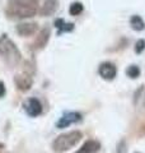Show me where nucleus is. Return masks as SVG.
I'll return each instance as SVG.
<instances>
[{
	"instance_id": "obj_1",
	"label": "nucleus",
	"mask_w": 145,
	"mask_h": 153,
	"mask_svg": "<svg viewBox=\"0 0 145 153\" xmlns=\"http://www.w3.org/2000/svg\"><path fill=\"white\" fill-rule=\"evenodd\" d=\"M38 10V0H9L7 13L13 18H31Z\"/></svg>"
},
{
	"instance_id": "obj_2",
	"label": "nucleus",
	"mask_w": 145,
	"mask_h": 153,
	"mask_svg": "<svg viewBox=\"0 0 145 153\" xmlns=\"http://www.w3.org/2000/svg\"><path fill=\"white\" fill-rule=\"evenodd\" d=\"M0 57L8 66H17L22 60L21 51L7 35L0 37Z\"/></svg>"
},
{
	"instance_id": "obj_3",
	"label": "nucleus",
	"mask_w": 145,
	"mask_h": 153,
	"mask_svg": "<svg viewBox=\"0 0 145 153\" xmlns=\"http://www.w3.org/2000/svg\"><path fill=\"white\" fill-rule=\"evenodd\" d=\"M81 139V133L78 130H72L69 133H65V134H61L56 138L52 143V148L54 151L57 153H62V152H66L69 151L70 148L75 147Z\"/></svg>"
},
{
	"instance_id": "obj_4",
	"label": "nucleus",
	"mask_w": 145,
	"mask_h": 153,
	"mask_svg": "<svg viewBox=\"0 0 145 153\" xmlns=\"http://www.w3.org/2000/svg\"><path fill=\"white\" fill-rule=\"evenodd\" d=\"M24 110L32 117H36L42 112V105L37 98H30L24 102Z\"/></svg>"
},
{
	"instance_id": "obj_5",
	"label": "nucleus",
	"mask_w": 145,
	"mask_h": 153,
	"mask_svg": "<svg viewBox=\"0 0 145 153\" xmlns=\"http://www.w3.org/2000/svg\"><path fill=\"white\" fill-rule=\"evenodd\" d=\"M80 117H81L80 114H78V112H67V114L62 115V116L60 117V120L57 121L56 126L60 128V129L67 128V126H70L71 124L78 123V121L80 120Z\"/></svg>"
},
{
	"instance_id": "obj_6",
	"label": "nucleus",
	"mask_w": 145,
	"mask_h": 153,
	"mask_svg": "<svg viewBox=\"0 0 145 153\" xmlns=\"http://www.w3.org/2000/svg\"><path fill=\"white\" fill-rule=\"evenodd\" d=\"M98 73L103 79L111 80L117 74V69H116V66L112 63H102L98 68Z\"/></svg>"
},
{
	"instance_id": "obj_7",
	"label": "nucleus",
	"mask_w": 145,
	"mask_h": 153,
	"mask_svg": "<svg viewBox=\"0 0 145 153\" xmlns=\"http://www.w3.org/2000/svg\"><path fill=\"white\" fill-rule=\"evenodd\" d=\"M38 30V25L37 23H21V25L17 26V32L19 36L22 37H28V36H32L35 35Z\"/></svg>"
},
{
	"instance_id": "obj_8",
	"label": "nucleus",
	"mask_w": 145,
	"mask_h": 153,
	"mask_svg": "<svg viewBox=\"0 0 145 153\" xmlns=\"http://www.w3.org/2000/svg\"><path fill=\"white\" fill-rule=\"evenodd\" d=\"M14 82H16L17 87L21 89V91H28L31 87H32V78L28 74L23 73V74H18L16 76V79H14Z\"/></svg>"
},
{
	"instance_id": "obj_9",
	"label": "nucleus",
	"mask_w": 145,
	"mask_h": 153,
	"mask_svg": "<svg viewBox=\"0 0 145 153\" xmlns=\"http://www.w3.org/2000/svg\"><path fill=\"white\" fill-rule=\"evenodd\" d=\"M48 38H50V30H47V28H43V30L38 33L37 38L33 42V49H42V47H45L46 44L48 42Z\"/></svg>"
},
{
	"instance_id": "obj_10",
	"label": "nucleus",
	"mask_w": 145,
	"mask_h": 153,
	"mask_svg": "<svg viewBox=\"0 0 145 153\" xmlns=\"http://www.w3.org/2000/svg\"><path fill=\"white\" fill-rule=\"evenodd\" d=\"M57 5H59V1H57V0H46L45 4H43L42 8H41V10H40L41 16H43V17L52 16V14L56 12Z\"/></svg>"
},
{
	"instance_id": "obj_11",
	"label": "nucleus",
	"mask_w": 145,
	"mask_h": 153,
	"mask_svg": "<svg viewBox=\"0 0 145 153\" xmlns=\"http://www.w3.org/2000/svg\"><path fill=\"white\" fill-rule=\"evenodd\" d=\"M99 151V143L95 140H88L79 148L75 153H95Z\"/></svg>"
},
{
	"instance_id": "obj_12",
	"label": "nucleus",
	"mask_w": 145,
	"mask_h": 153,
	"mask_svg": "<svg viewBox=\"0 0 145 153\" xmlns=\"http://www.w3.org/2000/svg\"><path fill=\"white\" fill-rule=\"evenodd\" d=\"M130 25H131L132 30H135V31H143L145 28V22L143 21V18L139 16H132L131 19H130Z\"/></svg>"
},
{
	"instance_id": "obj_13",
	"label": "nucleus",
	"mask_w": 145,
	"mask_h": 153,
	"mask_svg": "<svg viewBox=\"0 0 145 153\" xmlns=\"http://www.w3.org/2000/svg\"><path fill=\"white\" fill-rule=\"evenodd\" d=\"M84 10V8H83V4L81 3H78V1H75V3H72L70 8H69V13H70V16H79V14Z\"/></svg>"
},
{
	"instance_id": "obj_14",
	"label": "nucleus",
	"mask_w": 145,
	"mask_h": 153,
	"mask_svg": "<svg viewBox=\"0 0 145 153\" xmlns=\"http://www.w3.org/2000/svg\"><path fill=\"white\" fill-rule=\"evenodd\" d=\"M56 27H59L60 28V31L59 33L61 32H64V31H72V28H74V26L71 25V23H64V21L62 19H59V21H56Z\"/></svg>"
},
{
	"instance_id": "obj_15",
	"label": "nucleus",
	"mask_w": 145,
	"mask_h": 153,
	"mask_svg": "<svg viewBox=\"0 0 145 153\" xmlns=\"http://www.w3.org/2000/svg\"><path fill=\"white\" fill-rule=\"evenodd\" d=\"M126 73H127V75L130 76V78H138L139 74H140V69L138 68L136 65H131V66H129L127 68Z\"/></svg>"
},
{
	"instance_id": "obj_16",
	"label": "nucleus",
	"mask_w": 145,
	"mask_h": 153,
	"mask_svg": "<svg viewBox=\"0 0 145 153\" xmlns=\"http://www.w3.org/2000/svg\"><path fill=\"white\" fill-rule=\"evenodd\" d=\"M145 50V40H139L136 42V46H135V52L136 54H141Z\"/></svg>"
},
{
	"instance_id": "obj_17",
	"label": "nucleus",
	"mask_w": 145,
	"mask_h": 153,
	"mask_svg": "<svg viewBox=\"0 0 145 153\" xmlns=\"http://www.w3.org/2000/svg\"><path fill=\"white\" fill-rule=\"evenodd\" d=\"M4 94H5V85L3 82H0V98L4 97Z\"/></svg>"
},
{
	"instance_id": "obj_18",
	"label": "nucleus",
	"mask_w": 145,
	"mask_h": 153,
	"mask_svg": "<svg viewBox=\"0 0 145 153\" xmlns=\"http://www.w3.org/2000/svg\"><path fill=\"white\" fill-rule=\"evenodd\" d=\"M144 105H145V102H144Z\"/></svg>"
}]
</instances>
